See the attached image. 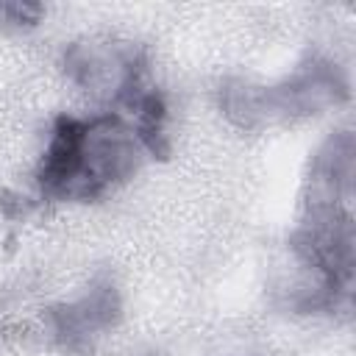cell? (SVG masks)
I'll use <instances>...</instances> for the list:
<instances>
[{"label":"cell","mask_w":356,"mask_h":356,"mask_svg":"<svg viewBox=\"0 0 356 356\" xmlns=\"http://www.w3.org/2000/svg\"><path fill=\"white\" fill-rule=\"evenodd\" d=\"M44 8L33 3H0V31H28L39 25Z\"/></svg>","instance_id":"4"},{"label":"cell","mask_w":356,"mask_h":356,"mask_svg":"<svg viewBox=\"0 0 356 356\" xmlns=\"http://www.w3.org/2000/svg\"><path fill=\"white\" fill-rule=\"evenodd\" d=\"M61 70L92 111H125L153 89L145 50L111 33L72 39L61 53Z\"/></svg>","instance_id":"2"},{"label":"cell","mask_w":356,"mask_h":356,"mask_svg":"<svg viewBox=\"0 0 356 356\" xmlns=\"http://www.w3.org/2000/svg\"><path fill=\"white\" fill-rule=\"evenodd\" d=\"M156 153V142L122 111L64 114L44 134L33 184L47 200L89 203L128 184Z\"/></svg>","instance_id":"1"},{"label":"cell","mask_w":356,"mask_h":356,"mask_svg":"<svg viewBox=\"0 0 356 356\" xmlns=\"http://www.w3.org/2000/svg\"><path fill=\"white\" fill-rule=\"evenodd\" d=\"M267 128L312 120L339 108L348 97L345 70L323 53H309L298 67L275 81H261Z\"/></svg>","instance_id":"3"}]
</instances>
